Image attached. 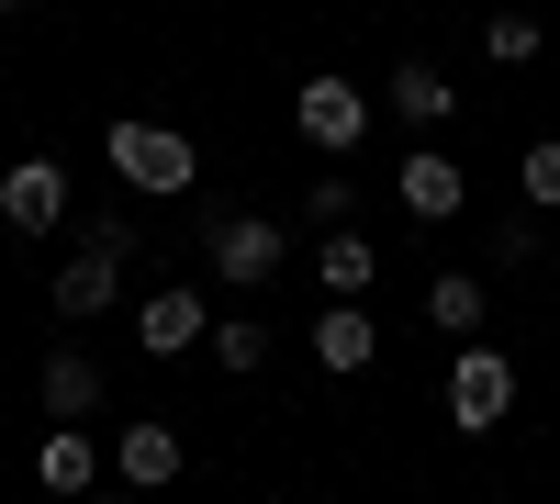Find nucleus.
Here are the masks:
<instances>
[{"label": "nucleus", "mask_w": 560, "mask_h": 504, "mask_svg": "<svg viewBox=\"0 0 560 504\" xmlns=\"http://www.w3.org/2000/svg\"><path fill=\"white\" fill-rule=\"evenodd\" d=\"M314 359H325V371H370V359H382V326H370V303L325 292V314H314Z\"/></svg>", "instance_id": "9"}, {"label": "nucleus", "mask_w": 560, "mask_h": 504, "mask_svg": "<svg viewBox=\"0 0 560 504\" xmlns=\"http://www.w3.org/2000/svg\"><path fill=\"white\" fill-rule=\"evenodd\" d=\"M135 247H147V236H135V224H90V247L57 269V314H68V326H90V314H113L124 303V281H135Z\"/></svg>", "instance_id": "2"}, {"label": "nucleus", "mask_w": 560, "mask_h": 504, "mask_svg": "<svg viewBox=\"0 0 560 504\" xmlns=\"http://www.w3.org/2000/svg\"><path fill=\"white\" fill-rule=\"evenodd\" d=\"M292 134H303L314 157H348L359 134H370V90H359V79H337V68H314V79L292 90Z\"/></svg>", "instance_id": "4"}, {"label": "nucleus", "mask_w": 560, "mask_h": 504, "mask_svg": "<svg viewBox=\"0 0 560 504\" xmlns=\"http://www.w3.org/2000/svg\"><path fill=\"white\" fill-rule=\"evenodd\" d=\"M213 371H269V326L258 314H224L213 326Z\"/></svg>", "instance_id": "16"}, {"label": "nucleus", "mask_w": 560, "mask_h": 504, "mask_svg": "<svg viewBox=\"0 0 560 504\" xmlns=\"http://www.w3.org/2000/svg\"><path fill=\"white\" fill-rule=\"evenodd\" d=\"M427 314H438L448 337H482V269H438V281H427Z\"/></svg>", "instance_id": "15"}, {"label": "nucleus", "mask_w": 560, "mask_h": 504, "mask_svg": "<svg viewBox=\"0 0 560 504\" xmlns=\"http://www.w3.org/2000/svg\"><path fill=\"white\" fill-rule=\"evenodd\" d=\"M482 258H493V269H527V258H538V202H527V213H504L493 236H482Z\"/></svg>", "instance_id": "18"}, {"label": "nucleus", "mask_w": 560, "mask_h": 504, "mask_svg": "<svg viewBox=\"0 0 560 504\" xmlns=\"http://www.w3.org/2000/svg\"><path fill=\"white\" fill-rule=\"evenodd\" d=\"M504 415H516V359L471 337V348L448 359V426H471V437H493Z\"/></svg>", "instance_id": "5"}, {"label": "nucleus", "mask_w": 560, "mask_h": 504, "mask_svg": "<svg viewBox=\"0 0 560 504\" xmlns=\"http://www.w3.org/2000/svg\"><path fill=\"white\" fill-rule=\"evenodd\" d=\"M213 337V314H202V281H158L147 303H135V348L147 359H191Z\"/></svg>", "instance_id": "6"}, {"label": "nucleus", "mask_w": 560, "mask_h": 504, "mask_svg": "<svg viewBox=\"0 0 560 504\" xmlns=\"http://www.w3.org/2000/svg\"><path fill=\"white\" fill-rule=\"evenodd\" d=\"M393 191H404V213H415V224H448L459 202H471V168L427 146V157H404V168H393Z\"/></svg>", "instance_id": "8"}, {"label": "nucleus", "mask_w": 560, "mask_h": 504, "mask_svg": "<svg viewBox=\"0 0 560 504\" xmlns=\"http://www.w3.org/2000/svg\"><path fill=\"white\" fill-rule=\"evenodd\" d=\"M102 157H113L124 191H147V202H168V191H191V179H202V146H191V134H168V124H147V113H113Z\"/></svg>", "instance_id": "1"}, {"label": "nucleus", "mask_w": 560, "mask_h": 504, "mask_svg": "<svg viewBox=\"0 0 560 504\" xmlns=\"http://www.w3.org/2000/svg\"><path fill=\"white\" fill-rule=\"evenodd\" d=\"M45 415H57V426H90V415H102V359H90V348H57V359H45Z\"/></svg>", "instance_id": "11"}, {"label": "nucleus", "mask_w": 560, "mask_h": 504, "mask_svg": "<svg viewBox=\"0 0 560 504\" xmlns=\"http://www.w3.org/2000/svg\"><path fill=\"white\" fill-rule=\"evenodd\" d=\"M202 269H213L224 292H269L280 269H292V236H280L269 213H213L202 224Z\"/></svg>", "instance_id": "3"}, {"label": "nucleus", "mask_w": 560, "mask_h": 504, "mask_svg": "<svg viewBox=\"0 0 560 504\" xmlns=\"http://www.w3.org/2000/svg\"><path fill=\"white\" fill-rule=\"evenodd\" d=\"M303 213H314V224H348V213H359V179H348V168H325L314 191H303Z\"/></svg>", "instance_id": "20"}, {"label": "nucleus", "mask_w": 560, "mask_h": 504, "mask_svg": "<svg viewBox=\"0 0 560 504\" xmlns=\"http://www.w3.org/2000/svg\"><path fill=\"white\" fill-rule=\"evenodd\" d=\"M179 460H191V448H179V426H168V415H147V426H124V437H113V471H124L135 493L179 482Z\"/></svg>", "instance_id": "10"}, {"label": "nucleus", "mask_w": 560, "mask_h": 504, "mask_svg": "<svg viewBox=\"0 0 560 504\" xmlns=\"http://www.w3.org/2000/svg\"><path fill=\"white\" fill-rule=\"evenodd\" d=\"M382 102H393L404 124H448V102H459V79H448L438 57H404V68L382 79Z\"/></svg>", "instance_id": "12"}, {"label": "nucleus", "mask_w": 560, "mask_h": 504, "mask_svg": "<svg viewBox=\"0 0 560 504\" xmlns=\"http://www.w3.org/2000/svg\"><path fill=\"white\" fill-rule=\"evenodd\" d=\"M314 281H325V292H348V303H370V281H382V247H370V236H348V224H325Z\"/></svg>", "instance_id": "13"}, {"label": "nucleus", "mask_w": 560, "mask_h": 504, "mask_svg": "<svg viewBox=\"0 0 560 504\" xmlns=\"http://www.w3.org/2000/svg\"><path fill=\"white\" fill-rule=\"evenodd\" d=\"M516 191H527L538 213H560V134H538V146H527V168H516Z\"/></svg>", "instance_id": "19"}, {"label": "nucleus", "mask_w": 560, "mask_h": 504, "mask_svg": "<svg viewBox=\"0 0 560 504\" xmlns=\"http://www.w3.org/2000/svg\"><path fill=\"white\" fill-rule=\"evenodd\" d=\"M34 482H45V493H90V482H102V448H90L79 426H57V437L34 448Z\"/></svg>", "instance_id": "14"}, {"label": "nucleus", "mask_w": 560, "mask_h": 504, "mask_svg": "<svg viewBox=\"0 0 560 504\" xmlns=\"http://www.w3.org/2000/svg\"><path fill=\"white\" fill-rule=\"evenodd\" d=\"M482 57H493V68H527V57H538V12H493V23H482Z\"/></svg>", "instance_id": "17"}, {"label": "nucleus", "mask_w": 560, "mask_h": 504, "mask_svg": "<svg viewBox=\"0 0 560 504\" xmlns=\"http://www.w3.org/2000/svg\"><path fill=\"white\" fill-rule=\"evenodd\" d=\"M12 12H34V0H0V23H12Z\"/></svg>", "instance_id": "21"}, {"label": "nucleus", "mask_w": 560, "mask_h": 504, "mask_svg": "<svg viewBox=\"0 0 560 504\" xmlns=\"http://www.w3.org/2000/svg\"><path fill=\"white\" fill-rule=\"evenodd\" d=\"M0 224H12V236H57L68 224V168L57 157H12L0 168Z\"/></svg>", "instance_id": "7"}]
</instances>
